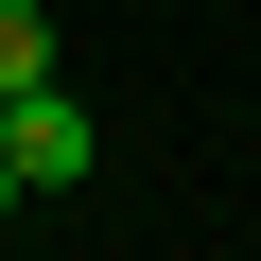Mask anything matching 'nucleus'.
<instances>
[{
  "label": "nucleus",
  "instance_id": "f03ea898",
  "mask_svg": "<svg viewBox=\"0 0 261 261\" xmlns=\"http://www.w3.org/2000/svg\"><path fill=\"white\" fill-rule=\"evenodd\" d=\"M18 87H53V18H35V0H0V105H18Z\"/></svg>",
  "mask_w": 261,
  "mask_h": 261
},
{
  "label": "nucleus",
  "instance_id": "f257e3e1",
  "mask_svg": "<svg viewBox=\"0 0 261 261\" xmlns=\"http://www.w3.org/2000/svg\"><path fill=\"white\" fill-rule=\"evenodd\" d=\"M0 140H18L35 192H70V174H87V105H70V87H18V105H0Z\"/></svg>",
  "mask_w": 261,
  "mask_h": 261
},
{
  "label": "nucleus",
  "instance_id": "7ed1b4c3",
  "mask_svg": "<svg viewBox=\"0 0 261 261\" xmlns=\"http://www.w3.org/2000/svg\"><path fill=\"white\" fill-rule=\"evenodd\" d=\"M18 192H35V174H18V140H0V226H18Z\"/></svg>",
  "mask_w": 261,
  "mask_h": 261
}]
</instances>
